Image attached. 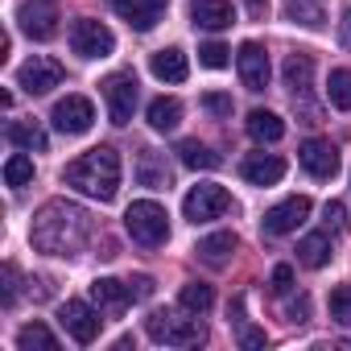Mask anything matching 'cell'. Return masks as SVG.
<instances>
[{"label": "cell", "instance_id": "cell-1", "mask_svg": "<svg viewBox=\"0 0 351 351\" xmlns=\"http://www.w3.org/2000/svg\"><path fill=\"white\" fill-rule=\"evenodd\" d=\"M91 240V215L75 203H46L34 219V248L50 256H79Z\"/></svg>", "mask_w": 351, "mask_h": 351}, {"label": "cell", "instance_id": "cell-2", "mask_svg": "<svg viewBox=\"0 0 351 351\" xmlns=\"http://www.w3.org/2000/svg\"><path fill=\"white\" fill-rule=\"evenodd\" d=\"M66 186H75L87 199L112 203L116 191H120V153L112 145H99V149L83 153L79 161L66 165Z\"/></svg>", "mask_w": 351, "mask_h": 351}, {"label": "cell", "instance_id": "cell-3", "mask_svg": "<svg viewBox=\"0 0 351 351\" xmlns=\"http://www.w3.org/2000/svg\"><path fill=\"white\" fill-rule=\"evenodd\" d=\"M145 330L153 343H165V347H199L207 339L203 322L199 318H178V314H169V310H153L145 318Z\"/></svg>", "mask_w": 351, "mask_h": 351}, {"label": "cell", "instance_id": "cell-4", "mask_svg": "<svg viewBox=\"0 0 351 351\" xmlns=\"http://www.w3.org/2000/svg\"><path fill=\"white\" fill-rule=\"evenodd\" d=\"M124 228H128V236H132L136 244H145V248H157V244L169 240V215H165V207L153 203V199L132 203V207L124 211Z\"/></svg>", "mask_w": 351, "mask_h": 351}, {"label": "cell", "instance_id": "cell-5", "mask_svg": "<svg viewBox=\"0 0 351 351\" xmlns=\"http://www.w3.org/2000/svg\"><path fill=\"white\" fill-rule=\"evenodd\" d=\"M223 211H232V195L215 182H199L186 199H182V215L191 223H207V219H219Z\"/></svg>", "mask_w": 351, "mask_h": 351}, {"label": "cell", "instance_id": "cell-6", "mask_svg": "<svg viewBox=\"0 0 351 351\" xmlns=\"http://www.w3.org/2000/svg\"><path fill=\"white\" fill-rule=\"evenodd\" d=\"M71 50H75L79 58H108V54L116 50V38H112V29H108L104 21L83 17V21L71 25Z\"/></svg>", "mask_w": 351, "mask_h": 351}, {"label": "cell", "instance_id": "cell-7", "mask_svg": "<svg viewBox=\"0 0 351 351\" xmlns=\"http://www.w3.org/2000/svg\"><path fill=\"white\" fill-rule=\"evenodd\" d=\"M17 83L29 91V95H50L54 87H62V66L46 54H34L21 71H17Z\"/></svg>", "mask_w": 351, "mask_h": 351}, {"label": "cell", "instance_id": "cell-8", "mask_svg": "<svg viewBox=\"0 0 351 351\" xmlns=\"http://www.w3.org/2000/svg\"><path fill=\"white\" fill-rule=\"evenodd\" d=\"M104 99H108L112 124H128L132 108H136V75H112V79H104Z\"/></svg>", "mask_w": 351, "mask_h": 351}, {"label": "cell", "instance_id": "cell-9", "mask_svg": "<svg viewBox=\"0 0 351 351\" xmlns=\"http://www.w3.org/2000/svg\"><path fill=\"white\" fill-rule=\"evenodd\" d=\"M91 120H95V108H91V99H87V95H66V99H58V104H54V128H58V132H66V136L87 132V128H91Z\"/></svg>", "mask_w": 351, "mask_h": 351}, {"label": "cell", "instance_id": "cell-10", "mask_svg": "<svg viewBox=\"0 0 351 351\" xmlns=\"http://www.w3.org/2000/svg\"><path fill=\"white\" fill-rule=\"evenodd\" d=\"M306 215H310V199L306 195H293V199L277 203L273 211H265V232L269 236H289V232H298L306 223Z\"/></svg>", "mask_w": 351, "mask_h": 351}, {"label": "cell", "instance_id": "cell-11", "mask_svg": "<svg viewBox=\"0 0 351 351\" xmlns=\"http://www.w3.org/2000/svg\"><path fill=\"white\" fill-rule=\"evenodd\" d=\"M236 66H240V79L248 91H265L269 87V54L261 42H244L236 50Z\"/></svg>", "mask_w": 351, "mask_h": 351}, {"label": "cell", "instance_id": "cell-12", "mask_svg": "<svg viewBox=\"0 0 351 351\" xmlns=\"http://www.w3.org/2000/svg\"><path fill=\"white\" fill-rule=\"evenodd\" d=\"M58 322L66 326V335L75 339V343H95V335H99V314L87 306V302H66L62 310H58Z\"/></svg>", "mask_w": 351, "mask_h": 351}, {"label": "cell", "instance_id": "cell-13", "mask_svg": "<svg viewBox=\"0 0 351 351\" xmlns=\"http://www.w3.org/2000/svg\"><path fill=\"white\" fill-rule=\"evenodd\" d=\"M298 161L306 165V173H314V178H335L339 173V149L322 136H310L302 149H298Z\"/></svg>", "mask_w": 351, "mask_h": 351}, {"label": "cell", "instance_id": "cell-14", "mask_svg": "<svg viewBox=\"0 0 351 351\" xmlns=\"http://www.w3.org/2000/svg\"><path fill=\"white\" fill-rule=\"evenodd\" d=\"M17 21H21V29H25L29 38H38V42H46V38L58 34L54 0H34V5H21V9H17Z\"/></svg>", "mask_w": 351, "mask_h": 351}, {"label": "cell", "instance_id": "cell-15", "mask_svg": "<svg viewBox=\"0 0 351 351\" xmlns=\"http://www.w3.org/2000/svg\"><path fill=\"white\" fill-rule=\"evenodd\" d=\"M240 173H244V182H252V186H273V182L285 178V161L277 153H248L240 161Z\"/></svg>", "mask_w": 351, "mask_h": 351}, {"label": "cell", "instance_id": "cell-16", "mask_svg": "<svg viewBox=\"0 0 351 351\" xmlns=\"http://www.w3.org/2000/svg\"><path fill=\"white\" fill-rule=\"evenodd\" d=\"M91 302H95L104 314H124V306L136 302V298H132V285H124V281H116V277H95V281H91Z\"/></svg>", "mask_w": 351, "mask_h": 351}, {"label": "cell", "instance_id": "cell-17", "mask_svg": "<svg viewBox=\"0 0 351 351\" xmlns=\"http://www.w3.org/2000/svg\"><path fill=\"white\" fill-rule=\"evenodd\" d=\"M149 71H153V79H161V83H186V75H191V66H186V54L182 50H157L153 58H149Z\"/></svg>", "mask_w": 351, "mask_h": 351}, {"label": "cell", "instance_id": "cell-18", "mask_svg": "<svg viewBox=\"0 0 351 351\" xmlns=\"http://www.w3.org/2000/svg\"><path fill=\"white\" fill-rule=\"evenodd\" d=\"M191 17H195L199 29H228V25L236 21V13H232L228 0H195V5H191Z\"/></svg>", "mask_w": 351, "mask_h": 351}, {"label": "cell", "instance_id": "cell-19", "mask_svg": "<svg viewBox=\"0 0 351 351\" xmlns=\"http://www.w3.org/2000/svg\"><path fill=\"white\" fill-rule=\"evenodd\" d=\"M199 261L203 265H211V269H223L228 261H232V252H236V232H215V236H207V240H199Z\"/></svg>", "mask_w": 351, "mask_h": 351}, {"label": "cell", "instance_id": "cell-20", "mask_svg": "<svg viewBox=\"0 0 351 351\" xmlns=\"http://www.w3.org/2000/svg\"><path fill=\"white\" fill-rule=\"evenodd\" d=\"M248 136H252V141H261V145H273V141H281V136H285V120H281L277 112L256 108V112H248Z\"/></svg>", "mask_w": 351, "mask_h": 351}, {"label": "cell", "instance_id": "cell-21", "mask_svg": "<svg viewBox=\"0 0 351 351\" xmlns=\"http://www.w3.org/2000/svg\"><path fill=\"white\" fill-rule=\"evenodd\" d=\"M5 136L13 141V145H21V149H29V153H46V128L38 124V120H13L9 128H5Z\"/></svg>", "mask_w": 351, "mask_h": 351}, {"label": "cell", "instance_id": "cell-22", "mask_svg": "<svg viewBox=\"0 0 351 351\" xmlns=\"http://www.w3.org/2000/svg\"><path fill=\"white\" fill-rule=\"evenodd\" d=\"M298 261L306 269H322L330 261V232H314V236H302L298 244Z\"/></svg>", "mask_w": 351, "mask_h": 351}, {"label": "cell", "instance_id": "cell-23", "mask_svg": "<svg viewBox=\"0 0 351 351\" xmlns=\"http://www.w3.org/2000/svg\"><path fill=\"white\" fill-rule=\"evenodd\" d=\"M310 75H314V62H310V54H302V50H293L289 58H285V87L293 91V99L310 87Z\"/></svg>", "mask_w": 351, "mask_h": 351}, {"label": "cell", "instance_id": "cell-24", "mask_svg": "<svg viewBox=\"0 0 351 351\" xmlns=\"http://www.w3.org/2000/svg\"><path fill=\"white\" fill-rule=\"evenodd\" d=\"M17 347H21V351H58V339L50 335L46 322H25V326L17 330Z\"/></svg>", "mask_w": 351, "mask_h": 351}, {"label": "cell", "instance_id": "cell-25", "mask_svg": "<svg viewBox=\"0 0 351 351\" xmlns=\"http://www.w3.org/2000/svg\"><path fill=\"white\" fill-rule=\"evenodd\" d=\"M178 120H182V104H178V99H165V95H157V99L149 104V124H153L157 132L178 128Z\"/></svg>", "mask_w": 351, "mask_h": 351}, {"label": "cell", "instance_id": "cell-26", "mask_svg": "<svg viewBox=\"0 0 351 351\" xmlns=\"http://www.w3.org/2000/svg\"><path fill=\"white\" fill-rule=\"evenodd\" d=\"M136 178H141L145 186L161 191V186H169V169H165V161H157L153 149H145V153H141V165H136Z\"/></svg>", "mask_w": 351, "mask_h": 351}, {"label": "cell", "instance_id": "cell-27", "mask_svg": "<svg viewBox=\"0 0 351 351\" xmlns=\"http://www.w3.org/2000/svg\"><path fill=\"white\" fill-rule=\"evenodd\" d=\"M112 9H116V13H120L132 29H141V34L157 25V13H153V9H145L141 0H112Z\"/></svg>", "mask_w": 351, "mask_h": 351}, {"label": "cell", "instance_id": "cell-28", "mask_svg": "<svg viewBox=\"0 0 351 351\" xmlns=\"http://www.w3.org/2000/svg\"><path fill=\"white\" fill-rule=\"evenodd\" d=\"M178 161L191 165V169H215L219 165V153L207 149V145H199V141H182L178 145Z\"/></svg>", "mask_w": 351, "mask_h": 351}, {"label": "cell", "instance_id": "cell-29", "mask_svg": "<svg viewBox=\"0 0 351 351\" xmlns=\"http://www.w3.org/2000/svg\"><path fill=\"white\" fill-rule=\"evenodd\" d=\"M211 302H215V293H211V285H203V281H191V285H182V293H178V306H182L186 314H207Z\"/></svg>", "mask_w": 351, "mask_h": 351}, {"label": "cell", "instance_id": "cell-30", "mask_svg": "<svg viewBox=\"0 0 351 351\" xmlns=\"http://www.w3.org/2000/svg\"><path fill=\"white\" fill-rule=\"evenodd\" d=\"M326 95H330L335 108L351 112V71H347V66H343V71H330V79H326Z\"/></svg>", "mask_w": 351, "mask_h": 351}, {"label": "cell", "instance_id": "cell-31", "mask_svg": "<svg viewBox=\"0 0 351 351\" xmlns=\"http://www.w3.org/2000/svg\"><path fill=\"white\" fill-rule=\"evenodd\" d=\"M5 182H9V186H29V182H34V161L21 157V153L9 157V161H5Z\"/></svg>", "mask_w": 351, "mask_h": 351}, {"label": "cell", "instance_id": "cell-32", "mask_svg": "<svg viewBox=\"0 0 351 351\" xmlns=\"http://www.w3.org/2000/svg\"><path fill=\"white\" fill-rule=\"evenodd\" d=\"M289 17L310 25V29H318L322 25V5H318V0H289Z\"/></svg>", "mask_w": 351, "mask_h": 351}, {"label": "cell", "instance_id": "cell-33", "mask_svg": "<svg viewBox=\"0 0 351 351\" xmlns=\"http://www.w3.org/2000/svg\"><path fill=\"white\" fill-rule=\"evenodd\" d=\"M330 318L343 322V326H351V285H339L330 293Z\"/></svg>", "mask_w": 351, "mask_h": 351}, {"label": "cell", "instance_id": "cell-34", "mask_svg": "<svg viewBox=\"0 0 351 351\" xmlns=\"http://www.w3.org/2000/svg\"><path fill=\"white\" fill-rule=\"evenodd\" d=\"M228 54H232L228 46H219V42H207V46L199 50V62H203V66H211V71H223V66H228Z\"/></svg>", "mask_w": 351, "mask_h": 351}, {"label": "cell", "instance_id": "cell-35", "mask_svg": "<svg viewBox=\"0 0 351 351\" xmlns=\"http://www.w3.org/2000/svg\"><path fill=\"white\" fill-rule=\"evenodd\" d=\"M322 215H326V232H330V236H343V232H347V207H343L339 199H335V203H326V211H322Z\"/></svg>", "mask_w": 351, "mask_h": 351}, {"label": "cell", "instance_id": "cell-36", "mask_svg": "<svg viewBox=\"0 0 351 351\" xmlns=\"http://www.w3.org/2000/svg\"><path fill=\"white\" fill-rule=\"evenodd\" d=\"M203 108H207V112H215V116H232V95L211 91V95H203Z\"/></svg>", "mask_w": 351, "mask_h": 351}, {"label": "cell", "instance_id": "cell-37", "mask_svg": "<svg viewBox=\"0 0 351 351\" xmlns=\"http://www.w3.org/2000/svg\"><path fill=\"white\" fill-rule=\"evenodd\" d=\"M293 289V269L289 265H277L273 269V293H289Z\"/></svg>", "mask_w": 351, "mask_h": 351}, {"label": "cell", "instance_id": "cell-38", "mask_svg": "<svg viewBox=\"0 0 351 351\" xmlns=\"http://www.w3.org/2000/svg\"><path fill=\"white\" fill-rule=\"evenodd\" d=\"M0 302L5 306L17 302V265H5V293H0Z\"/></svg>", "mask_w": 351, "mask_h": 351}, {"label": "cell", "instance_id": "cell-39", "mask_svg": "<svg viewBox=\"0 0 351 351\" xmlns=\"http://www.w3.org/2000/svg\"><path fill=\"white\" fill-rule=\"evenodd\" d=\"M285 314H289V322H306V318H310V298L289 302V306H285Z\"/></svg>", "mask_w": 351, "mask_h": 351}, {"label": "cell", "instance_id": "cell-40", "mask_svg": "<svg viewBox=\"0 0 351 351\" xmlns=\"http://www.w3.org/2000/svg\"><path fill=\"white\" fill-rule=\"evenodd\" d=\"M240 343H244V347H265V330H252V326H240Z\"/></svg>", "mask_w": 351, "mask_h": 351}, {"label": "cell", "instance_id": "cell-41", "mask_svg": "<svg viewBox=\"0 0 351 351\" xmlns=\"http://www.w3.org/2000/svg\"><path fill=\"white\" fill-rule=\"evenodd\" d=\"M128 285H132V298H136V302L153 293V281H149V277H136V281H128Z\"/></svg>", "mask_w": 351, "mask_h": 351}, {"label": "cell", "instance_id": "cell-42", "mask_svg": "<svg viewBox=\"0 0 351 351\" xmlns=\"http://www.w3.org/2000/svg\"><path fill=\"white\" fill-rule=\"evenodd\" d=\"M339 42L351 50V9H347V13H343V21H339Z\"/></svg>", "mask_w": 351, "mask_h": 351}, {"label": "cell", "instance_id": "cell-43", "mask_svg": "<svg viewBox=\"0 0 351 351\" xmlns=\"http://www.w3.org/2000/svg\"><path fill=\"white\" fill-rule=\"evenodd\" d=\"M141 5H145V9H153V13H161V9L169 5V0H141Z\"/></svg>", "mask_w": 351, "mask_h": 351}, {"label": "cell", "instance_id": "cell-44", "mask_svg": "<svg viewBox=\"0 0 351 351\" xmlns=\"http://www.w3.org/2000/svg\"><path fill=\"white\" fill-rule=\"evenodd\" d=\"M244 5H248V9H252V13H256V17H261V13H265V0H244Z\"/></svg>", "mask_w": 351, "mask_h": 351}]
</instances>
